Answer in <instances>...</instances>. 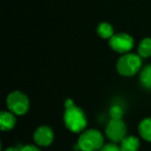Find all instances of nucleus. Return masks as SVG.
<instances>
[{
    "mask_svg": "<svg viewBox=\"0 0 151 151\" xmlns=\"http://www.w3.org/2000/svg\"><path fill=\"white\" fill-rule=\"evenodd\" d=\"M140 81L145 88L151 89V64L146 65L141 70Z\"/></svg>",
    "mask_w": 151,
    "mask_h": 151,
    "instance_id": "ddd939ff",
    "label": "nucleus"
},
{
    "mask_svg": "<svg viewBox=\"0 0 151 151\" xmlns=\"http://www.w3.org/2000/svg\"><path fill=\"white\" fill-rule=\"evenodd\" d=\"M120 148L122 151H138L140 148V141L137 137L126 136L120 142Z\"/></svg>",
    "mask_w": 151,
    "mask_h": 151,
    "instance_id": "1a4fd4ad",
    "label": "nucleus"
},
{
    "mask_svg": "<svg viewBox=\"0 0 151 151\" xmlns=\"http://www.w3.org/2000/svg\"><path fill=\"white\" fill-rule=\"evenodd\" d=\"M33 139L34 142L38 146L47 147L52 144L53 140H54V132H53L52 128H50L49 126L42 125L36 128V130L34 132Z\"/></svg>",
    "mask_w": 151,
    "mask_h": 151,
    "instance_id": "0eeeda50",
    "label": "nucleus"
},
{
    "mask_svg": "<svg viewBox=\"0 0 151 151\" xmlns=\"http://www.w3.org/2000/svg\"><path fill=\"white\" fill-rule=\"evenodd\" d=\"M138 54L142 58H147L151 56V38L146 37L140 42L138 47Z\"/></svg>",
    "mask_w": 151,
    "mask_h": 151,
    "instance_id": "9b49d317",
    "label": "nucleus"
},
{
    "mask_svg": "<svg viewBox=\"0 0 151 151\" xmlns=\"http://www.w3.org/2000/svg\"><path fill=\"white\" fill-rule=\"evenodd\" d=\"M21 151H40L37 147L33 146V145H26V146L22 147Z\"/></svg>",
    "mask_w": 151,
    "mask_h": 151,
    "instance_id": "dca6fc26",
    "label": "nucleus"
},
{
    "mask_svg": "<svg viewBox=\"0 0 151 151\" xmlns=\"http://www.w3.org/2000/svg\"><path fill=\"white\" fill-rule=\"evenodd\" d=\"M104 137L99 130L88 129L80 136L78 147L81 151H96L103 147Z\"/></svg>",
    "mask_w": 151,
    "mask_h": 151,
    "instance_id": "7ed1b4c3",
    "label": "nucleus"
},
{
    "mask_svg": "<svg viewBox=\"0 0 151 151\" xmlns=\"http://www.w3.org/2000/svg\"><path fill=\"white\" fill-rule=\"evenodd\" d=\"M139 132L144 140L151 142V118H145L139 125Z\"/></svg>",
    "mask_w": 151,
    "mask_h": 151,
    "instance_id": "9d476101",
    "label": "nucleus"
},
{
    "mask_svg": "<svg viewBox=\"0 0 151 151\" xmlns=\"http://www.w3.org/2000/svg\"><path fill=\"white\" fill-rule=\"evenodd\" d=\"M96 31H97V34H99L101 38H105V40H107V38L110 40V38L114 35V29H113V27H112V25L109 23H106V22L101 23L97 26Z\"/></svg>",
    "mask_w": 151,
    "mask_h": 151,
    "instance_id": "f8f14e48",
    "label": "nucleus"
},
{
    "mask_svg": "<svg viewBox=\"0 0 151 151\" xmlns=\"http://www.w3.org/2000/svg\"><path fill=\"white\" fill-rule=\"evenodd\" d=\"M142 57L139 54L126 53L119 58L117 62V70L121 76L124 77H132L134 76L142 66Z\"/></svg>",
    "mask_w": 151,
    "mask_h": 151,
    "instance_id": "f03ea898",
    "label": "nucleus"
},
{
    "mask_svg": "<svg viewBox=\"0 0 151 151\" xmlns=\"http://www.w3.org/2000/svg\"><path fill=\"white\" fill-rule=\"evenodd\" d=\"M110 116H111V119H122L123 110L120 106H113L110 110Z\"/></svg>",
    "mask_w": 151,
    "mask_h": 151,
    "instance_id": "4468645a",
    "label": "nucleus"
},
{
    "mask_svg": "<svg viewBox=\"0 0 151 151\" xmlns=\"http://www.w3.org/2000/svg\"><path fill=\"white\" fill-rule=\"evenodd\" d=\"M126 125L122 119H111L106 128V134L113 143L121 142L126 137Z\"/></svg>",
    "mask_w": 151,
    "mask_h": 151,
    "instance_id": "423d86ee",
    "label": "nucleus"
},
{
    "mask_svg": "<svg viewBox=\"0 0 151 151\" xmlns=\"http://www.w3.org/2000/svg\"><path fill=\"white\" fill-rule=\"evenodd\" d=\"M63 119H64V124L67 129L75 134L83 132L87 125L85 113L69 99L65 101V111Z\"/></svg>",
    "mask_w": 151,
    "mask_h": 151,
    "instance_id": "f257e3e1",
    "label": "nucleus"
},
{
    "mask_svg": "<svg viewBox=\"0 0 151 151\" xmlns=\"http://www.w3.org/2000/svg\"><path fill=\"white\" fill-rule=\"evenodd\" d=\"M99 151H122L120 146H118L116 143H109L107 145H104Z\"/></svg>",
    "mask_w": 151,
    "mask_h": 151,
    "instance_id": "2eb2a0df",
    "label": "nucleus"
},
{
    "mask_svg": "<svg viewBox=\"0 0 151 151\" xmlns=\"http://www.w3.org/2000/svg\"><path fill=\"white\" fill-rule=\"evenodd\" d=\"M6 106L12 113L23 115L29 109L28 97L21 91H13L6 99Z\"/></svg>",
    "mask_w": 151,
    "mask_h": 151,
    "instance_id": "20e7f679",
    "label": "nucleus"
},
{
    "mask_svg": "<svg viewBox=\"0 0 151 151\" xmlns=\"http://www.w3.org/2000/svg\"><path fill=\"white\" fill-rule=\"evenodd\" d=\"M4 151H21V150H19V149H17V148H14V147H9V148L5 149Z\"/></svg>",
    "mask_w": 151,
    "mask_h": 151,
    "instance_id": "f3484780",
    "label": "nucleus"
},
{
    "mask_svg": "<svg viewBox=\"0 0 151 151\" xmlns=\"http://www.w3.org/2000/svg\"><path fill=\"white\" fill-rule=\"evenodd\" d=\"M16 123H17V119L13 113L6 111H2L0 113V128L1 130L5 132V130L13 129Z\"/></svg>",
    "mask_w": 151,
    "mask_h": 151,
    "instance_id": "6e6552de",
    "label": "nucleus"
},
{
    "mask_svg": "<svg viewBox=\"0 0 151 151\" xmlns=\"http://www.w3.org/2000/svg\"><path fill=\"white\" fill-rule=\"evenodd\" d=\"M109 45L115 52L126 54L134 47V38L126 33H117L110 38Z\"/></svg>",
    "mask_w": 151,
    "mask_h": 151,
    "instance_id": "39448f33",
    "label": "nucleus"
}]
</instances>
